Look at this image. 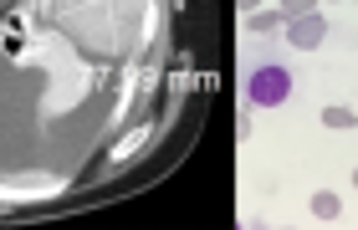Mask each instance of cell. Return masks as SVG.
I'll return each instance as SVG.
<instances>
[{"label": "cell", "mask_w": 358, "mask_h": 230, "mask_svg": "<svg viewBox=\"0 0 358 230\" xmlns=\"http://www.w3.org/2000/svg\"><path fill=\"white\" fill-rule=\"evenodd\" d=\"M246 97L256 108H282L292 97V72L282 67V62H256L251 77H246Z\"/></svg>", "instance_id": "1"}, {"label": "cell", "mask_w": 358, "mask_h": 230, "mask_svg": "<svg viewBox=\"0 0 358 230\" xmlns=\"http://www.w3.org/2000/svg\"><path fill=\"white\" fill-rule=\"evenodd\" d=\"M287 36H292V46H302V52H313V46H322L328 41V21L313 10V15H297V21H287Z\"/></svg>", "instance_id": "2"}, {"label": "cell", "mask_w": 358, "mask_h": 230, "mask_svg": "<svg viewBox=\"0 0 358 230\" xmlns=\"http://www.w3.org/2000/svg\"><path fill=\"white\" fill-rule=\"evenodd\" d=\"M338 210H343V200H338L333 189H317V194H313V215H317V220H338Z\"/></svg>", "instance_id": "3"}, {"label": "cell", "mask_w": 358, "mask_h": 230, "mask_svg": "<svg viewBox=\"0 0 358 230\" xmlns=\"http://www.w3.org/2000/svg\"><path fill=\"white\" fill-rule=\"evenodd\" d=\"M322 123H328V128H353L358 108H322Z\"/></svg>", "instance_id": "4"}, {"label": "cell", "mask_w": 358, "mask_h": 230, "mask_svg": "<svg viewBox=\"0 0 358 230\" xmlns=\"http://www.w3.org/2000/svg\"><path fill=\"white\" fill-rule=\"evenodd\" d=\"M317 10V0H282V15L287 21H297V15H313Z\"/></svg>", "instance_id": "5"}, {"label": "cell", "mask_w": 358, "mask_h": 230, "mask_svg": "<svg viewBox=\"0 0 358 230\" xmlns=\"http://www.w3.org/2000/svg\"><path fill=\"white\" fill-rule=\"evenodd\" d=\"M251 26L256 31H276V26H282V15H276V10H251Z\"/></svg>", "instance_id": "6"}, {"label": "cell", "mask_w": 358, "mask_h": 230, "mask_svg": "<svg viewBox=\"0 0 358 230\" xmlns=\"http://www.w3.org/2000/svg\"><path fill=\"white\" fill-rule=\"evenodd\" d=\"M256 6H262V0H241V10H246V15H251V10H256Z\"/></svg>", "instance_id": "7"}, {"label": "cell", "mask_w": 358, "mask_h": 230, "mask_svg": "<svg viewBox=\"0 0 358 230\" xmlns=\"http://www.w3.org/2000/svg\"><path fill=\"white\" fill-rule=\"evenodd\" d=\"M353 185H358V169H353Z\"/></svg>", "instance_id": "8"}]
</instances>
